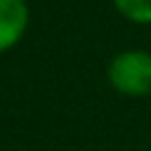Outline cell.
I'll use <instances>...</instances> for the list:
<instances>
[{
  "instance_id": "6da1fadb",
  "label": "cell",
  "mask_w": 151,
  "mask_h": 151,
  "mask_svg": "<svg viewBox=\"0 0 151 151\" xmlns=\"http://www.w3.org/2000/svg\"><path fill=\"white\" fill-rule=\"evenodd\" d=\"M111 85L127 97H149L151 94V52L127 50L111 59L109 64Z\"/></svg>"
},
{
  "instance_id": "7a4b0ae2",
  "label": "cell",
  "mask_w": 151,
  "mask_h": 151,
  "mask_svg": "<svg viewBox=\"0 0 151 151\" xmlns=\"http://www.w3.org/2000/svg\"><path fill=\"white\" fill-rule=\"evenodd\" d=\"M28 26V7L24 0H0V52L19 42Z\"/></svg>"
},
{
  "instance_id": "3957f363",
  "label": "cell",
  "mask_w": 151,
  "mask_h": 151,
  "mask_svg": "<svg viewBox=\"0 0 151 151\" xmlns=\"http://www.w3.org/2000/svg\"><path fill=\"white\" fill-rule=\"evenodd\" d=\"M116 9L134 21V24H151V0H113Z\"/></svg>"
}]
</instances>
